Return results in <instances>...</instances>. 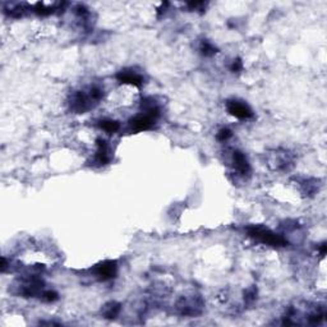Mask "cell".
Listing matches in <instances>:
<instances>
[{"instance_id":"obj_1","label":"cell","mask_w":327,"mask_h":327,"mask_svg":"<svg viewBox=\"0 0 327 327\" xmlns=\"http://www.w3.org/2000/svg\"><path fill=\"white\" fill-rule=\"evenodd\" d=\"M104 97V90L99 85L90 86L87 90L75 91L69 99V109L75 114H85L99 104Z\"/></svg>"},{"instance_id":"obj_2","label":"cell","mask_w":327,"mask_h":327,"mask_svg":"<svg viewBox=\"0 0 327 327\" xmlns=\"http://www.w3.org/2000/svg\"><path fill=\"white\" fill-rule=\"evenodd\" d=\"M12 293L22 298H41L45 288V283L39 274H27L14 281L11 286Z\"/></svg>"},{"instance_id":"obj_3","label":"cell","mask_w":327,"mask_h":327,"mask_svg":"<svg viewBox=\"0 0 327 327\" xmlns=\"http://www.w3.org/2000/svg\"><path fill=\"white\" fill-rule=\"evenodd\" d=\"M246 231H247L250 238L255 239L262 244H267L271 247H286L289 244L288 239L284 238L280 234H276L267 226L260 225V224H257V225L253 224V225L247 226Z\"/></svg>"},{"instance_id":"obj_4","label":"cell","mask_w":327,"mask_h":327,"mask_svg":"<svg viewBox=\"0 0 327 327\" xmlns=\"http://www.w3.org/2000/svg\"><path fill=\"white\" fill-rule=\"evenodd\" d=\"M205 309V301L200 294H185L175 302V311L182 317H197Z\"/></svg>"},{"instance_id":"obj_5","label":"cell","mask_w":327,"mask_h":327,"mask_svg":"<svg viewBox=\"0 0 327 327\" xmlns=\"http://www.w3.org/2000/svg\"><path fill=\"white\" fill-rule=\"evenodd\" d=\"M226 110L231 117L239 120H250L255 117L252 107L246 101L238 99H230L226 101Z\"/></svg>"},{"instance_id":"obj_6","label":"cell","mask_w":327,"mask_h":327,"mask_svg":"<svg viewBox=\"0 0 327 327\" xmlns=\"http://www.w3.org/2000/svg\"><path fill=\"white\" fill-rule=\"evenodd\" d=\"M156 118L150 115L148 113L142 112L141 114H137L128 122V127L132 133H140L143 130H148L153 127L156 122Z\"/></svg>"},{"instance_id":"obj_7","label":"cell","mask_w":327,"mask_h":327,"mask_svg":"<svg viewBox=\"0 0 327 327\" xmlns=\"http://www.w3.org/2000/svg\"><path fill=\"white\" fill-rule=\"evenodd\" d=\"M118 272V263L117 261L107 260L104 262H100L99 265H96L92 270V274L96 279H99L100 281H107L112 280L117 276Z\"/></svg>"},{"instance_id":"obj_8","label":"cell","mask_w":327,"mask_h":327,"mask_svg":"<svg viewBox=\"0 0 327 327\" xmlns=\"http://www.w3.org/2000/svg\"><path fill=\"white\" fill-rule=\"evenodd\" d=\"M231 162H233V168L238 173V175L246 177V175L251 174V164L246 153H243L241 151H234L233 156H231Z\"/></svg>"},{"instance_id":"obj_9","label":"cell","mask_w":327,"mask_h":327,"mask_svg":"<svg viewBox=\"0 0 327 327\" xmlns=\"http://www.w3.org/2000/svg\"><path fill=\"white\" fill-rule=\"evenodd\" d=\"M117 79L120 84L130 85V86L134 87H141L145 84V79H143L142 75L133 69H123L118 72Z\"/></svg>"},{"instance_id":"obj_10","label":"cell","mask_w":327,"mask_h":327,"mask_svg":"<svg viewBox=\"0 0 327 327\" xmlns=\"http://www.w3.org/2000/svg\"><path fill=\"white\" fill-rule=\"evenodd\" d=\"M96 152H95V164L99 167H104L106 164L110 162L112 160V155H110L109 143L104 140V138H97L96 140Z\"/></svg>"},{"instance_id":"obj_11","label":"cell","mask_w":327,"mask_h":327,"mask_svg":"<svg viewBox=\"0 0 327 327\" xmlns=\"http://www.w3.org/2000/svg\"><path fill=\"white\" fill-rule=\"evenodd\" d=\"M272 161L275 162V169L279 172H288L291 169L294 162V158L288 151H278L274 155Z\"/></svg>"},{"instance_id":"obj_12","label":"cell","mask_w":327,"mask_h":327,"mask_svg":"<svg viewBox=\"0 0 327 327\" xmlns=\"http://www.w3.org/2000/svg\"><path fill=\"white\" fill-rule=\"evenodd\" d=\"M122 312V304L115 301H110L105 303L101 308V316L105 319H115Z\"/></svg>"},{"instance_id":"obj_13","label":"cell","mask_w":327,"mask_h":327,"mask_svg":"<svg viewBox=\"0 0 327 327\" xmlns=\"http://www.w3.org/2000/svg\"><path fill=\"white\" fill-rule=\"evenodd\" d=\"M29 11V6L24 3H7L4 4V13L8 14L9 17L13 18H21L24 16V13Z\"/></svg>"},{"instance_id":"obj_14","label":"cell","mask_w":327,"mask_h":327,"mask_svg":"<svg viewBox=\"0 0 327 327\" xmlns=\"http://www.w3.org/2000/svg\"><path fill=\"white\" fill-rule=\"evenodd\" d=\"M99 127L101 128V129L104 130V132L110 133V134H112V133L118 132V130L120 129L119 122H118V120H114V119H102V120H100Z\"/></svg>"},{"instance_id":"obj_15","label":"cell","mask_w":327,"mask_h":327,"mask_svg":"<svg viewBox=\"0 0 327 327\" xmlns=\"http://www.w3.org/2000/svg\"><path fill=\"white\" fill-rule=\"evenodd\" d=\"M200 51L203 57L210 58V57H213V55H215L219 50H217V47L212 44V42L208 41V40H203V41L200 44Z\"/></svg>"},{"instance_id":"obj_16","label":"cell","mask_w":327,"mask_h":327,"mask_svg":"<svg viewBox=\"0 0 327 327\" xmlns=\"http://www.w3.org/2000/svg\"><path fill=\"white\" fill-rule=\"evenodd\" d=\"M57 6L49 7L44 3H36L35 6L31 7V9H34L35 13L39 14V16H49V14H52L55 11H57Z\"/></svg>"},{"instance_id":"obj_17","label":"cell","mask_w":327,"mask_h":327,"mask_svg":"<svg viewBox=\"0 0 327 327\" xmlns=\"http://www.w3.org/2000/svg\"><path fill=\"white\" fill-rule=\"evenodd\" d=\"M40 299H42L46 303H54V302H57L59 299V294L55 290H51V289H45Z\"/></svg>"},{"instance_id":"obj_18","label":"cell","mask_w":327,"mask_h":327,"mask_svg":"<svg viewBox=\"0 0 327 327\" xmlns=\"http://www.w3.org/2000/svg\"><path fill=\"white\" fill-rule=\"evenodd\" d=\"M256 299H257V288L256 286H252V288L244 291V303L252 304L253 302H256Z\"/></svg>"},{"instance_id":"obj_19","label":"cell","mask_w":327,"mask_h":327,"mask_svg":"<svg viewBox=\"0 0 327 327\" xmlns=\"http://www.w3.org/2000/svg\"><path fill=\"white\" fill-rule=\"evenodd\" d=\"M233 137V132L229 128H221L217 133H216V140L219 142H226L228 140Z\"/></svg>"},{"instance_id":"obj_20","label":"cell","mask_w":327,"mask_h":327,"mask_svg":"<svg viewBox=\"0 0 327 327\" xmlns=\"http://www.w3.org/2000/svg\"><path fill=\"white\" fill-rule=\"evenodd\" d=\"M241 69H243V62H241L239 58H236V59H234L233 63L230 64V70L233 73H239Z\"/></svg>"},{"instance_id":"obj_21","label":"cell","mask_w":327,"mask_h":327,"mask_svg":"<svg viewBox=\"0 0 327 327\" xmlns=\"http://www.w3.org/2000/svg\"><path fill=\"white\" fill-rule=\"evenodd\" d=\"M187 6L189 7L190 11H200L201 8L206 7V3H203V2H190Z\"/></svg>"},{"instance_id":"obj_22","label":"cell","mask_w":327,"mask_h":327,"mask_svg":"<svg viewBox=\"0 0 327 327\" xmlns=\"http://www.w3.org/2000/svg\"><path fill=\"white\" fill-rule=\"evenodd\" d=\"M326 251H327L326 243H322L321 246H319V253H321V256L326 255Z\"/></svg>"}]
</instances>
